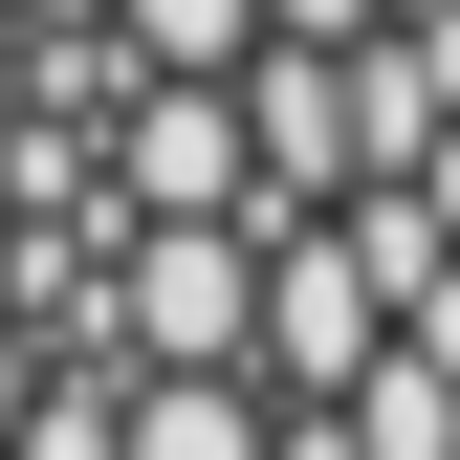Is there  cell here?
<instances>
[{"instance_id": "cell-10", "label": "cell", "mask_w": 460, "mask_h": 460, "mask_svg": "<svg viewBox=\"0 0 460 460\" xmlns=\"http://www.w3.org/2000/svg\"><path fill=\"white\" fill-rule=\"evenodd\" d=\"M285 460H351V417H329V438H285Z\"/></svg>"}, {"instance_id": "cell-7", "label": "cell", "mask_w": 460, "mask_h": 460, "mask_svg": "<svg viewBox=\"0 0 460 460\" xmlns=\"http://www.w3.org/2000/svg\"><path fill=\"white\" fill-rule=\"evenodd\" d=\"M22 417H44V329L0 307V460H22Z\"/></svg>"}, {"instance_id": "cell-2", "label": "cell", "mask_w": 460, "mask_h": 460, "mask_svg": "<svg viewBox=\"0 0 460 460\" xmlns=\"http://www.w3.org/2000/svg\"><path fill=\"white\" fill-rule=\"evenodd\" d=\"M110 198H132V219H242L263 198L242 88H132V110H110Z\"/></svg>"}, {"instance_id": "cell-8", "label": "cell", "mask_w": 460, "mask_h": 460, "mask_svg": "<svg viewBox=\"0 0 460 460\" xmlns=\"http://www.w3.org/2000/svg\"><path fill=\"white\" fill-rule=\"evenodd\" d=\"M0 132H22V0H0Z\"/></svg>"}, {"instance_id": "cell-1", "label": "cell", "mask_w": 460, "mask_h": 460, "mask_svg": "<svg viewBox=\"0 0 460 460\" xmlns=\"http://www.w3.org/2000/svg\"><path fill=\"white\" fill-rule=\"evenodd\" d=\"M110 329H132L154 373H242V351H263V263H242V219H132Z\"/></svg>"}, {"instance_id": "cell-9", "label": "cell", "mask_w": 460, "mask_h": 460, "mask_svg": "<svg viewBox=\"0 0 460 460\" xmlns=\"http://www.w3.org/2000/svg\"><path fill=\"white\" fill-rule=\"evenodd\" d=\"M0 285H22V176H0Z\"/></svg>"}, {"instance_id": "cell-5", "label": "cell", "mask_w": 460, "mask_h": 460, "mask_svg": "<svg viewBox=\"0 0 460 460\" xmlns=\"http://www.w3.org/2000/svg\"><path fill=\"white\" fill-rule=\"evenodd\" d=\"M132 460H285V438H263L242 373H154V394H132Z\"/></svg>"}, {"instance_id": "cell-6", "label": "cell", "mask_w": 460, "mask_h": 460, "mask_svg": "<svg viewBox=\"0 0 460 460\" xmlns=\"http://www.w3.org/2000/svg\"><path fill=\"white\" fill-rule=\"evenodd\" d=\"M373 22H394V0H263V44H329V66H351Z\"/></svg>"}, {"instance_id": "cell-3", "label": "cell", "mask_w": 460, "mask_h": 460, "mask_svg": "<svg viewBox=\"0 0 460 460\" xmlns=\"http://www.w3.org/2000/svg\"><path fill=\"white\" fill-rule=\"evenodd\" d=\"M242 373H285V394H329V417H351V394H373V242L285 263V285H263V351H242Z\"/></svg>"}, {"instance_id": "cell-4", "label": "cell", "mask_w": 460, "mask_h": 460, "mask_svg": "<svg viewBox=\"0 0 460 460\" xmlns=\"http://www.w3.org/2000/svg\"><path fill=\"white\" fill-rule=\"evenodd\" d=\"M110 44H132L154 88H242L263 66V0H110Z\"/></svg>"}]
</instances>
